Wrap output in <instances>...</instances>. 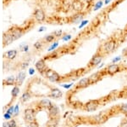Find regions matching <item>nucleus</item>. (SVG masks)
<instances>
[{
    "label": "nucleus",
    "mask_w": 127,
    "mask_h": 127,
    "mask_svg": "<svg viewBox=\"0 0 127 127\" xmlns=\"http://www.w3.org/2000/svg\"><path fill=\"white\" fill-rule=\"evenodd\" d=\"M57 125H58V121H57L56 120H53L49 122V126H50L51 127H55Z\"/></svg>",
    "instance_id": "cd10ccee"
},
{
    "label": "nucleus",
    "mask_w": 127,
    "mask_h": 127,
    "mask_svg": "<svg viewBox=\"0 0 127 127\" xmlns=\"http://www.w3.org/2000/svg\"><path fill=\"white\" fill-rule=\"evenodd\" d=\"M45 74H46L47 78H48L49 80L52 82H57L59 79V78H60L56 72L50 70V69H48V70H47L45 72Z\"/></svg>",
    "instance_id": "f03ea898"
},
{
    "label": "nucleus",
    "mask_w": 127,
    "mask_h": 127,
    "mask_svg": "<svg viewBox=\"0 0 127 127\" xmlns=\"http://www.w3.org/2000/svg\"><path fill=\"white\" fill-rule=\"evenodd\" d=\"M85 1H87V2H88V3H89V2H92L93 0H85Z\"/></svg>",
    "instance_id": "ea45409f"
},
{
    "label": "nucleus",
    "mask_w": 127,
    "mask_h": 127,
    "mask_svg": "<svg viewBox=\"0 0 127 127\" xmlns=\"http://www.w3.org/2000/svg\"><path fill=\"white\" fill-rule=\"evenodd\" d=\"M58 45H59L58 43H55V44H53V46H51L50 48L48 49V50H54V49L56 48V47H58Z\"/></svg>",
    "instance_id": "2f4dec72"
},
{
    "label": "nucleus",
    "mask_w": 127,
    "mask_h": 127,
    "mask_svg": "<svg viewBox=\"0 0 127 127\" xmlns=\"http://www.w3.org/2000/svg\"><path fill=\"white\" fill-rule=\"evenodd\" d=\"M103 56L101 55H95L93 58H92L91 61H90V64L93 65V66H97V65L100 64V62L102 61Z\"/></svg>",
    "instance_id": "9d476101"
},
{
    "label": "nucleus",
    "mask_w": 127,
    "mask_h": 127,
    "mask_svg": "<svg viewBox=\"0 0 127 127\" xmlns=\"http://www.w3.org/2000/svg\"><path fill=\"white\" fill-rule=\"evenodd\" d=\"M103 6V2L102 1H99L97 3H96L95 7H94V10H97L98 9H100V8Z\"/></svg>",
    "instance_id": "bb28decb"
},
{
    "label": "nucleus",
    "mask_w": 127,
    "mask_h": 127,
    "mask_svg": "<svg viewBox=\"0 0 127 127\" xmlns=\"http://www.w3.org/2000/svg\"><path fill=\"white\" fill-rule=\"evenodd\" d=\"M19 91H20L19 87L15 86L13 90H12V97H13L14 98L16 97H17V95H18V93H19Z\"/></svg>",
    "instance_id": "5701e85b"
},
{
    "label": "nucleus",
    "mask_w": 127,
    "mask_h": 127,
    "mask_svg": "<svg viewBox=\"0 0 127 127\" xmlns=\"http://www.w3.org/2000/svg\"><path fill=\"white\" fill-rule=\"evenodd\" d=\"M83 6L84 5L81 0H74L73 3H72L73 9L75 10V11H77V13H78V12H81V10H82Z\"/></svg>",
    "instance_id": "423d86ee"
},
{
    "label": "nucleus",
    "mask_w": 127,
    "mask_h": 127,
    "mask_svg": "<svg viewBox=\"0 0 127 127\" xmlns=\"http://www.w3.org/2000/svg\"><path fill=\"white\" fill-rule=\"evenodd\" d=\"M25 77H26V73L25 72H20V73H19V74L16 77V83H17V85H21L22 82L24 81Z\"/></svg>",
    "instance_id": "a211bd4d"
},
{
    "label": "nucleus",
    "mask_w": 127,
    "mask_h": 127,
    "mask_svg": "<svg viewBox=\"0 0 127 127\" xmlns=\"http://www.w3.org/2000/svg\"><path fill=\"white\" fill-rule=\"evenodd\" d=\"M23 30L20 27H13L11 29V34L14 37V39H18L23 35Z\"/></svg>",
    "instance_id": "39448f33"
},
{
    "label": "nucleus",
    "mask_w": 127,
    "mask_h": 127,
    "mask_svg": "<svg viewBox=\"0 0 127 127\" xmlns=\"http://www.w3.org/2000/svg\"><path fill=\"white\" fill-rule=\"evenodd\" d=\"M9 127H16L17 126V124H16V122H15V120H9Z\"/></svg>",
    "instance_id": "a878e982"
},
{
    "label": "nucleus",
    "mask_w": 127,
    "mask_h": 127,
    "mask_svg": "<svg viewBox=\"0 0 127 127\" xmlns=\"http://www.w3.org/2000/svg\"><path fill=\"white\" fill-rule=\"evenodd\" d=\"M36 68L38 71L42 73L44 71V69L46 68V64H45V61L44 60H40L36 63Z\"/></svg>",
    "instance_id": "f8f14e48"
},
{
    "label": "nucleus",
    "mask_w": 127,
    "mask_h": 127,
    "mask_svg": "<svg viewBox=\"0 0 127 127\" xmlns=\"http://www.w3.org/2000/svg\"><path fill=\"white\" fill-rule=\"evenodd\" d=\"M30 98H31V95L29 92H25L21 97V100L24 102H26V101H28V100H30Z\"/></svg>",
    "instance_id": "4be33fe9"
},
{
    "label": "nucleus",
    "mask_w": 127,
    "mask_h": 127,
    "mask_svg": "<svg viewBox=\"0 0 127 127\" xmlns=\"http://www.w3.org/2000/svg\"><path fill=\"white\" fill-rule=\"evenodd\" d=\"M40 106L42 108H50L52 107V103H51V102L49 101V100L43 99L40 102Z\"/></svg>",
    "instance_id": "6ab92c4d"
},
{
    "label": "nucleus",
    "mask_w": 127,
    "mask_h": 127,
    "mask_svg": "<svg viewBox=\"0 0 127 127\" xmlns=\"http://www.w3.org/2000/svg\"><path fill=\"white\" fill-rule=\"evenodd\" d=\"M34 47H35L36 49H37V50H39V49L42 48V41H37L36 43H35Z\"/></svg>",
    "instance_id": "393cba45"
},
{
    "label": "nucleus",
    "mask_w": 127,
    "mask_h": 127,
    "mask_svg": "<svg viewBox=\"0 0 127 127\" xmlns=\"http://www.w3.org/2000/svg\"><path fill=\"white\" fill-rule=\"evenodd\" d=\"M107 71L110 74H114V73H117L118 71H120V66L117 64H111L110 66L108 67Z\"/></svg>",
    "instance_id": "9b49d317"
},
{
    "label": "nucleus",
    "mask_w": 127,
    "mask_h": 127,
    "mask_svg": "<svg viewBox=\"0 0 127 127\" xmlns=\"http://www.w3.org/2000/svg\"><path fill=\"white\" fill-rule=\"evenodd\" d=\"M24 115H25V120H26V122L31 123V122H33L35 120L34 111L32 108H26L24 111Z\"/></svg>",
    "instance_id": "f257e3e1"
},
{
    "label": "nucleus",
    "mask_w": 127,
    "mask_h": 127,
    "mask_svg": "<svg viewBox=\"0 0 127 127\" xmlns=\"http://www.w3.org/2000/svg\"><path fill=\"white\" fill-rule=\"evenodd\" d=\"M49 114H50L51 117L55 118L59 115V109L56 106H52L50 108H49Z\"/></svg>",
    "instance_id": "dca6fc26"
},
{
    "label": "nucleus",
    "mask_w": 127,
    "mask_h": 127,
    "mask_svg": "<svg viewBox=\"0 0 127 127\" xmlns=\"http://www.w3.org/2000/svg\"><path fill=\"white\" fill-rule=\"evenodd\" d=\"M98 104L99 102L97 101H90L88 102L87 104L85 105V108H86V110L88 112H93L94 110H96L98 107Z\"/></svg>",
    "instance_id": "20e7f679"
},
{
    "label": "nucleus",
    "mask_w": 127,
    "mask_h": 127,
    "mask_svg": "<svg viewBox=\"0 0 127 127\" xmlns=\"http://www.w3.org/2000/svg\"><path fill=\"white\" fill-rule=\"evenodd\" d=\"M120 110L123 114H127V104H123V105H121V107L120 108Z\"/></svg>",
    "instance_id": "b1692460"
},
{
    "label": "nucleus",
    "mask_w": 127,
    "mask_h": 127,
    "mask_svg": "<svg viewBox=\"0 0 127 127\" xmlns=\"http://www.w3.org/2000/svg\"><path fill=\"white\" fill-rule=\"evenodd\" d=\"M28 66V62H25L22 64V68H26V67H27Z\"/></svg>",
    "instance_id": "f704fd0d"
},
{
    "label": "nucleus",
    "mask_w": 127,
    "mask_h": 127,
    "mask_svg": "<svg viewBox=\"0 0 127 127\" xmlns=\"http://www.w3.org/2000/svg\"><path fill=\"white\" fill-rule=\"evenodd\" d=\"M126 121H127V118H126Z\"/></svg>",
    "instance_id": "a19ab883"
},
{
    "label": "nucleus",
    "mask_w": 127,
    "mask_h": 127,
    "mask_svg": "<svg viewBox=\"0 0 127 127\" xmlns=\"http://www.w3.org/2000/svg\"><path fill=\"white\" fill-rule=\"evenodd\" d=\"M90 85V80H89V78H84V79H81L78 83V86L81 88H84V87H87L88 85Z\"/></svg>",
    "instance_id": "2eb2a0df"
},
{
    "label": "nucleus",
    "mask_w": 127,
    "mask_h": 127,
    "mask_svg": "<svg viewBox=\"0 0 127 127\" xmlns=\"http://www.w3.org/2000/svg\"><path fill=\"white\" fill-rule=\"evenodd\" d=\"M83 18L84 14L82 12H78V13H76L71 17V22H73V23H79V22H81L83 20Z\"/></svg>",
    "instance_id": "1a4fd4ad"
},
{
    "label": "nucleus",
    "mask_w": 127,
    "mask_h": 127,
    "mask_svg": "<svg viewBox=\"0 0 127 127\" xmlns=\"http://www.w3.org/2000/svg\"><path fill=\"white\" fill-rule=\"evenodd\" d=\"M120 127H127V121H124L123 123H121Z\"/></svg>",
    "instance_id": "72a5a7b5"
},
{
    "label": "nucleus",
    "mask_w": 127,
    "mask_h": 127,
    "mask_svg": "<svg viewBox=\"0 0 127 127\" xmlns=\"http://www.w3.org/2000/svg\"><path fill=\"white\" fill-rule=\"evenodd\" d=\"M15 82H16V79H15V78H14L13 76H11V77L8 78V79H6L3 83L7 85H14Z\"/></svg>",
    "instance_id": "aec40b11"
},
{
    "label": "nucleus",
    "mask_w": 127,
    "mask_h": 127,
    "mask_svg": "<svg viewBox=\"0 0 127 127\" xmlns=\"http://www.w3.org/2000/svg\"><path fill=\"white\" fill-rule=\"evenodd\" d=\"M101 79V73H96L94 74L91 75L89 78V80H90V84L92 83H96L97 81H98L99 79Z\"/></svg>",
    "instance_id": "4468645a"
},
{
    "label": "nucleus",
    "mask_w": 127,
    "mask_h": 127,
    "mask_svg": "<svg viewBox=\"0 0 127 127\" xmlns=\"http://www.w3.org/2000/svg\"><path fill=\"white\" fill-rule=\"evenodd\" d=\"M15 39H14V37L11 34V32L4 33V35H3V44H4V46L9 45Z\"/></svg>",
    "instance_id": "6e6552de"
},
{
    "label": "nucleus",
    "mask_w": 127,
    "mask_h": 127,
    "mask_svg": "<svg viewBox=\"0 0 127 127\" xmlns=\"http://www.w3.org/2000/svg\"><path fill=\"white\" fill-rule=\"evenodd\" d=\"M116 47V42L114 39H111L108 42H106L103 45V48H104V51H106L107 53H109L111 51L114 50Z\"/></svg>",
    "instance_id": "7ed1b4c3"
},
{
    "label": "nucleus",
    "mask_w": 127,
    "mask_h": 127,
    "mask_svg": "<svg viewBox=\"0 0 127 127\" xmlns=\"http://www.w3.org/2000/svg\"><path fill=\"white\" fill-rule=\"evenodd\" d=\"M55 37L54 34H49V35H47L46 37L44 38V41L46 43H50V42H53L54 39H55Z\"/></svg>",
    "instance_id": "412c9836"
},
{
    "label": "nucleus",
    "mask_w": 127,
    "mask_h": 127,
    "mask_svg": "<svg viewBox=\"0 0 127 127\" xmlns=\"http://www.w3.org/2000/svg\"><path fill=\"white\" fill-rule=\"evenodd\" d=\"M87 23H88V20H85V21H82V22H81V25H80L79 28H81V27H83V26H85V25H87Z\"/></svg>",
    "instance_id": "473e14b6"
},
{
    "label": "nucleus",
    "mask_w": 127,
    "mask_h": 127,
    "mask_svg": "<svg viewBox=\"0 0 127 127\" xmlns=\"http://www.w3.org/2000/svg\"><path fill=\"white\" fill-rule=\"evenodd\" d=\"M17 55V51L15 50H9L8 52H6V54H4V57H7L8 59H10V60H13L14 58Z\"/></svg>",
    "instance_id": "f3484780"
},
{
    "label": "nucleus",
    "mask_w": 127,
    "mask_h": 127,
    "mask_svg": "<svg viewBox=\"0 0 127 127\" xmlns=\"http://www.w3.org/2000/svg\"><path fill=\"white\" fill-rule=\"evenodd\" d=\"M46 29V27H44V26H42V27H40V29H39V32H42L43 30Z\"/></svg>",
    "instance_id": "4c0bfd02"
},
{
    "label": "nucleus",
    "mask_w": 127,
    "mask_h": 127,
    "mask_svg": "<svg viewBox=\"0 0 127 127\" xmlns=\"http://www.w3.org/2000/svg\"><path fill=\"white\" fill-rule=\"evenodd\" d=\"M120 57H116V58H114V60L113 61V62H116L117 61H120Z\"/></svg>",
    "instance_id": "c9c22d12"
},
{
    "label": "nucleus",
    "mask_w": 127,
    "mask_h": 127,
    "mask_svg": "<svg viewBox=\"0 0 127 127\" xmlns=\"http://www.w3.org/2000/svg\"><path fill=\"white\" fill-rule=\"evenodd\" d=\"M70 38H71V35H70V34H66V35L64 36L63 40L64 41H68L69 39H70Z\"/></svg>",
    "instance_id": "c756f323"
},
{
    "label": "nucleus",
    "mask_w": 127,
    "mask_h": 127,
    "mask_svg": "<svg viewBox=\"0 0 127 127\" xmlns=\"http://www.w3.org/2000/svg\"><path fill=\"white\" fill-rule=\"evenodd\" d=\"M34 17L37 21H43L45 20V13L42 9H36L34 13Z\"/></svg>",
    "instance_id": "0eeeda50"
},
{
    "label": "nucleus",
    "mask_w": 127,
    "mask_h": 127,
    "mask_svg": "<svg viewBox=\"0 0 127 127\" xmlns=\"http://www.w3.org/2000/svg\"><path fill=\"white\" fill-rule=\"evenodd\" d=\"M30 73H31V74H32V73H33V69H31V70H30Z\"/></svg>",
    "instance_id": "58836bf2"
},
{
    "label": "nucleus",
    "mask_w": 127,
    "mask_h": 127,
    "mask_svg": "<svg viewBox=\"0 0 127 127\" xmlns=\"http://www.w3.org/2000/svg\"><path fill=\"white\" fill-rule=\"evenodd\" d=\"M112 0H105V1H104V3H105V4H108Z\"/></svg>",
    "instance_id": "e433bc0d"
},
{
    "label": "nucleus",
    "mask_w": 127,
    "mask_h": 127,
    "mask_svg": "<svg viewBox=\"0 0 127 127\" xmlns=\"http://www.w3.org/2000/svg\"><path fill=\"white\" fill-rule=\"evenodd\" d=\"M28 127H38V125L36 124V123L35 122V121H33V122L29 123V125H28Z\"/></svg>",
    "instance_id": "7c9ffc66"
},
{
    "label": "nucleus",
    "mask_w": 127,
    "mask_h": 127,
    "mask_svg": "<svg viewBox=\"0 0 127 127\" xmlns=\"http://www.w3.org/2000/svg\"><path fill=\"white\" fill-rule=\"evenodd\" d=\"M62 33H63V32L61 30H59V31H55V32H54V35L55 37H60L61 35H62Z\"/></svg>",
    "instance_id": "c85d7f7f"
},
{
    "label": "nucleus",
    "mask_w": 127,
    "mask_h": 127,
    "mask_svg": "<svg viewBox=\"0 0 127 127\" xmlns=\"http://www.w3.org/2000/svg\"><path fill=\"white\" fill-rule=\"evenodd\" d=\"M50 93H51V97H53L54 98H60L63 95V93L61 92L60 90L57 89V88H54V89L51 90Z\"/></svg>",
    "instance_id": "ddd939ff"
}]
</instances>
